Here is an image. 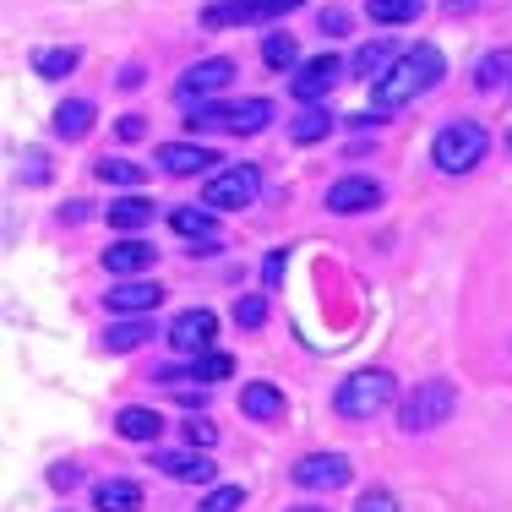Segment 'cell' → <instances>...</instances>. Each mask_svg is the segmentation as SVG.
<instances>
[{
    "label": "cell",
    "mask_w": 512,
    "mask_h": 512,
    "mask_svg": "<svg viewBox=\"0 0 512 512\" xmlns=\"http://www.w3.org/2000/svg\"><path fill=\"white\" fill-rule=\"evenodd\" d=\"M306 0H207L202 6V28H273L289 11H300Z\"/></svg>",
    "instance_id": "cell-6"
},
{
    "label": "cell",
    "mask_w": 512,
    "mask_h": 512,
    "mask_svg": "<svg viewBox=\"0 0 512 512\" xmlns=\"http://www.w3.org/2000/svg\"><path fill=\"white\" fill-rule=\"evenodd\" d=\"M316 28H322V39H344V33H349V11L344 6H322V11H316Z\"/></svg>",
    "instance_id": "cell-37"
},
{
    "label": "cell",
    "mask_w": 512,
    "mask_h": 512,
    "mask_svg": "<svg viewBox=\"0 0 512 512\" xmlns=\"http://www.w3.org/2000/svg\"><path fill=\"white\" fill-rule=\"evenodd\" d=\"M344 71H349V60H338V55H311V60H300V71L289 77V99H295L300 109L306 104H327V93L344 82Z\"/></svg>",
    "instance_id": "cell-9"
},
{
    "label": "cell",
    "mask_w": 512,
    "mask_h": 512,
    "mask_svg": "<svg viewBox=\"0 0 512 512\" xmlns=\"http://www.w3.org/2000/svg\"><path fill=\"white\" fill-rule=\"evenodd\" d=\"M284 267H289V251H284V246H278V251H267V262H262V289H278Z\"/></svg>",
    "instance_id": "cell-38"
},
{
    "label": "cell",
    "mask_w": 512,
    "mask_h": 512,
    "mask_svg": "<svg viewBox=\"0 0 512 512\" xmlns=\"http://www.w3.org/2000/svg\"><path fill=\"white\" fill-rule=\"evenodd\" d=\"M404 55V50H393V39H371V44H360L355 60H349V77H360V82H376L393 60Z\"/></svg>",
    "instance_id": "cell-26"
},
{
    "label": "cell",
    "mask_w": 512,
    "mask_h": 512,
    "mask_svg": "<svg viewBox=\"0 0 512 512\" xmlns=\"http://www.w3.org/2000/svg\"><path fill=\"white\" fill-rule=\"evenodd\" d=\"M382 180H371V175H338L333 186H327V213H338V218H360V213H371V207H382Z\"/></svg>",
    "instance_id": "cell-12"
},
{
    "label": "cell",
    "mask_w": 512,
    "mask_h": 512,
    "mask_svg": "<svg viewBox=\"0 0 512 512\" xmlns=\"http://www.w3.org/2000/svg\"><path fill=\"white\" fill-rule=\"evenodd\" d=\"M93 120H99V104H93V99H66V104H55L50 131L60 142H82L93 131Z\"/></svg>",
    "instance_id": "cell-21"
},
{
    "label": "cell",
    "mask_w": 512,
    "mask_h": 512,
    "mask_svg": "<svg viewBox=\"0 0 512 512\" xmlns=\"http://www.w3.org/2000/svg\"><path fill=\"white\" fill-rule=\"evenodd\" d=\"M229 371H235V360H229V355H218V349H207V355L191 360V376H197L202 387H207V382H224Z\"/></svg>",
    "instance_id": "cell-32"
},
{
    "label": "cell",
    "mask_w": 512,
    "mask_h": 512,
    "mask_svg": "<svg viewBox=\"0 0 512 512\" xmlns=\"http://www.w3.org/2000/svg\"><path fill=\"white\" fill-rule=\"evenodd\" d=\"M262 66L267 71H300L295 33H262Z\"/></svg>",
    "instance_id": "cell-30"
},
{
    "label": "cell",
    "mask_w": 512,
    "mask_h": 512,
    "mask_svg": "<svg viewBox=\"0 0 512 512\" xmlns=\"http://www.w3.org/2000/svg\"><path fill=\"white\" fill-rule=\"evenodd\" d=\"M256 197H262V169L256 164H224L202 186V207H213V213H240Z\"/></svg>",
    "instance_id": "cell-7"
},
{
    "label": "cell",
    "mask_w": 512,
    "mask_h": 512,
    "mask_svg": "<svg viewBox=\"0 0 512 512\" xmlns=\"http://www.w3.org/2000/svg\"><path fill=\"white\" fill-rule=\"evenodd\" d=\"M289 480H295L300 491H344V485L355 480V469H349L344 453H306V458H295Z\"/></svg>",
    "instance_id": "cell-11"
},
{
    "label": "cell",
    "mask_w": 512,
    "mask_h": 512,
    "mask_svg": "<svg viewBox=\"0 0 512 512\" xmlns=\"http://www.w3.org/2000/svg\"><path fill=\"white\" fill-rule=\"evenodd\" d=\"M153 164L164 169V175H175V180H191V175H218L213 164H224V158L207 148V142H158Z\"/></svg>",
    "instance_id": "cell-13"
},
{
    "label": "cell",
    "mask_w": 512,
    "mask_h": 512,
    "mask_svg": "<svg viewBox=\"0 0 512 512\" xmlns=\"http://www.w3.org/2000/svg\"><path fill=\"white\" fill-rule=\"evenodd\" d=\"M180 436H186V447H202V453H207V447L218 442V425L207 420V414H186V425H180Z\"/></svg>",
    "instance_id": "cell-34"
},
{
    "label": "cell",
    "mask_w": 512,
    "mask_h": 512,
    "mask_svg": "<svg viewBox=\"0 0 512 512\" xmlns=\"http://www.w3.org/2000/svg\"><path fill=\"white\" fill-rule=\"evenodd\" d=\"M289 512H327L322 502H300V507H289Z\"/></svg>",
    "instance_id": "cell-44"
},
{
    "label": "cell",
    "mask_w": 512,
    "mask_h": 512,
    "mask_svg": "<svg viewBox=\"0 0 512 512\" xmlns=\"http://www.w3.org/2000/svg\"><path fill=\"white\" fill-rule=\"evenodd\" d=\"M240 77V66L229 55H207V60H197V66H186L180 71V82H175V99L180 104H213L218 93L229 88V82Z\"/></svg>",
    "instance_id": "cell-8"
},
{
    "label": "cell",
    "mask_w": 512,
    "mask_h": 512,
    "mask_svg": "<svg viewBox=\"0 0 512 512\" xmlns=\"http://www.w3.org/2000/svg\"><path fill=\"white\" fill-rule=\"evenodd\" d=\"M474 88L480 93H496V88H512V50H485L474 60Z\"/></svg>",
    "instance_id": "cell-28"
},
{
    "label": "cell",
    "mask_w": 512,
    "mask_h": 512,
    "mask_svg": "<svg viewBox=\"0 0 512 512\" xmlns=\"http://www.w3.org/2000/svg\"><path fill=\"white\" fill-rule=\"evenodd\" d=\"M425 11V0H365V17L376 22V28H404Z\"/></svg>",
    "instance_id": "cell-29"
},
{
    "label": "cell",
    "mask_w": 512,
    "mask_h": 512,
    "mask_svg": "<svg viewBox=\"0 0 512 512\" xmlns=\"http://www.w3.org/2000/svg\"><path fill=\"white\" fill-rule=\"evenodd\" d=\"M142 77H148V71H142L137 60H131V66L120 71V88H126V93H137V88H142Z\"/></svg>",
    "instance_id": "cell-42"
},
{
    "label": "cell",
    "mask_w": 512,
    "mask_h": 512,
    "mask_svg": "<svg viewBox=\"0 0 512 512\" xmlns=\"http://www.w3.org/2000/svg\"><path fill=\"white\" fill-rule=\"evenodd\" d=\"M333 126H338V115L327 104H306L295 120H289V142H295V148H311V142L333 137Z\"/></svg>",
    "instance_id": "cell-22"
},
{
    "label": "cell",
    "mask_w": 512,
    "mask_h": 512,
    "mask_svg": "<svg viewBox=\"0 0 512 512\" xmlns=\"http://www.w3.org/2000/svg\"><path fill=\"white\" fill-rule=\"evenodd\" d=\"M28 66H33V77L60 82V77H71V71L82 66V50H77V44H44V50L28 55Z\"/></svg>",
    "instance_id": "cell-23"
},
{
    "label": "cell",
    "mask_w": 512,
    "mask_h": 512,
    "mask_svg": "<svg viewBox=\"0 0 512 512\" xmlns=\"http://www.w3.org/2000/svg\"><path fill=\"white\" fill-rule=\"evenodd\" d=\"M262 322H267V295H240V300H235V327L256 333Z\"/></svg>",
    "instance_id": "cell-35"
},
{
    "label": "cell",
    "mask_w": 512,
    "mask_h": 512,
    "mask_svg": "<svg viewBox=\"0 0 512 512\" xmlns=\"http://www.w3.org/2000/svg\"><path fill=\"white\" fill-rule=\"evenodd\" d=\"M458 414V387L447 382V376H425V382H414V393L398 404V431L404 436H425L436 431V425H447Z\"/></svg>",
    "instance_id": "cell-5"
},
{
    "label": "cell",
    "mask_w": 512,
    "mask_h": 512,
    "mask_svg": "<svg viewBox=\"0 0 512 512\" xmlns=\"http://www.w3.org/2000/svg\"><path fill=\"white\" fill-rule=\"evenodd\" d=\"M153 262H158V246L142 240V235H120V240H109V251H104V273L109 278H148Z\"/></svg>",
    "instance_id": "cell-14"
},
{
    "label": "cell",
    "mask_w": 512,
    "mask_h": 512,
    "mask_svg": "<svg viewBox=\"0 0 512 512\" xmlns=\"http://www.w3.org/2000/svg\"><path fill=\"white\" fill-rule=\"evenodd\" d=\"M240 414L256 420V425H278L289 414L284 387H278V382H246V387H240Z\"/></svg>",
    "instance_id": "cell-17"
},
{
    "label": "cell",
    "mask_w": 512,
    "mask_h": 512,
    "mask_svg": "<svg viewBox=\"0 0 512 512\" xmlns=\"http://www.w3.org/2000/svg\"><path fill=\"white\" fill-rule=\"evenodd\" d=\"M507 153H512V131H507Z\"/></svg>",
    "instance_id": "cell-45"
},
{
    "label": "cell",
    "mask_w": 512,
    "mask_h": 512,
    "mask_svg": "<svg viewBox=\"0 0 512 512\" xmlns=\"http://www.w3.org/2000/svg\"><path fill=\"white\" fill-rule=\"evenodd\" d=\"M240 507H246V491H240V485H213L197 502V512H240Z\"/></svg>",
    "instance_id": "cell-33"
},
{
    "label": "cell",
    "mask_w": 512,
    "mask_h": 512,
    "mask_svg": "<svg viewBox=\"0 0 512 512\" xmlns=\"http://www.w3.org/2000/svg\"><path fill=\"white\" fill-rule=\"evenodd\" d=\"M355 512H404V507H398V496L387 491V485H371V491H360Z\"/></svg>",
    "instance_id": "cell-36"
},
{
    "label": "cell",
    "mask_w": 512,
    "mask_h": 512,
    "mask_svg": "<svg viewBox=\"0 0 512 512\" xmlns=\"http://www.w3.org/2000/svg\"><path fill=\"white\" fill-rule=\"evenodd\" d=\"M104 306H109V316H153L164 306V289H158L153 278H115Z\"/></svg>",
    "instance_id": "cell-15"
},
{
    "label": "cell",
    "mask_w": 512,
    "mask_h": 512,
    "mask_svg": "<svg viewBox=\"0 0 512 512\" xmlns=\"http://www.w3.org/2000/svg\"><path fill=\"white\" fill-rule=\"evenodd\" d=\"M115 131H120V142H142L148 137V115H120Z\"/></svg>",
    "instance_id": "cell-39"
},
{
    "label": "cell",
    "mask_w": 512,
    "mask_h": 512,
    "mask_svg": "<svg viewBox=\"0 0 512 512\" xmlns=\"http://www.w3.org/2000/svg\"><path fill=\"white\" fill-rule=\"evenodd\" d=\"M93 512H142L137 480H99L93 485Z\"/></svg>",
    "instance_id": "cell-25"
},
{
    "label": "cell",
    "mask_w": 512,
    "mask_h": 512,
    "mask_svg": "<svg viewBox=\"0 0 512 512\" xmlns=\"http://www.w3.org/2000/svg\"><path fill=\"white\" fill-rule=\"evenodd\" d=\"M393 404H398V376L387 371V365H365V371L344 376L338 393H333V414H338V420H355V425L387 414Z\"/></svg>",
    "instance_id": "cell-2"
},
{
    "label": "cell",
    "mask_w": 512,
    "mask_h": 512,
    "mask_svg": "<svg viewBox=\"0 0 512 512\" xmlns=\"http://www.w3.org/2000/svg\"><path fill=\"white\" fill-rule=\"evenodd\" d=\"M213 338H218V311H207V306H191V311H180L175 322L164 327V344L175 349L180 360H197L213 349Z\"/></svg>",
    "instance_id": "cell-10"
},
{
    "label": "cell",
    "mask_w": 512,
    "mask_h": 512,
    "mask_svg": "<svg viewBox=\"0 0 512 512\" xmlns=\"http://www.w3.org/2000/svg\"><path fill=\"white\" fill-rule=\"evenodd\" d=\"M93 175L104 180V186H120V191H142L148 186V164H137V158H99L93 164Z\"/></svg>",
    "instance_id": "cell-27"
},
{
    "label": "cell",
    "mask_w": 512,
    "mask_h": 512,
    "mask_svg": "<svg viewBox=\"0 0 512 512\" xmlns=\"http://www.w3.org/2000/svg\"><path fill=\"white\" fill-rule=\"evenodd\" d=\"M153 469H164L169 480H180V485H213L218 480V463L207 458L202 447H180V453L153 447Z\"/></svg>",
    "instance_id": "cell-16"
},
{
    "label": "cell",
    "mask_w": 512,
    "mask_h": 512,
    "mask_svg": "<svg viewBox=\"0 0 512 512\" xmlns=\"http://www.w3.org/2000/svg\"><path fill=\"white\" fill-rule=\"evenodd\" d=\"M115 436L142 442V447H158V436H164V414L148 409V404H126V409L115 414Z\"/></svg>",
    "instance_id": "cell-19"
},
{
    "label": "cell",
    "mask_w": 512,
    "mask_h": 512,
    "mask_svg": "<svg viewBox=\"0 0 512 512\" xmlns=\"http://www.w3.org/2000/svg\"><path fill=\"white\" fill-rule=\"evenodd\" d=\"M442 77H447V55L436 50L431 39L409 44V50L398 55L393 66H387L382 77L371 82V104H376V115H393V109L420 104L425 93H436V88H442Z\"/></svg>",
    "instance_id": "cell-1"
},
{
    "label": "cell",
    "mask_w": 512,
    "mask_h": 512,
    "mask_svg": "<svg viewBox=\"0 0 512 512\" xmlns=\"http://www.w3.org/2000/svg\"><path fill=\"white\" fill-rule=\"evenodd\" d=\"M50 153L44 148H22V158H17V180L22 186H50Z\"/></svg>",
    "instance_id": "cell-31"
},
{
    "label": "cell",
    "mask_w": 512,
    "mask_h": 512,
    "mask_svg": "<svg viewBox=\"0 0 512 512\" xmlns=\"http://www.w3.org/2000/svg\"><path fill=\"white\" fill-rule=\"evenodd\" d=\"M82 218H88V202H66V207H60V224H82Z\"/></svg>",
    "instance_id": "cell-43"
},
{
    "label": "cell",
    "mask_w": 512,
    "mask_h": 512,
    "mask_svg": "<svg viewBox=\"0 0 512 512\" xmlns=\"http://www.w3.org/2000/svg\"><path fill=\"white\" fill-rule=\"evenodd\" d=\"M175 404L186 409V414H202V404H207V387H175Z\"/></svg>",
    "instance_id": "cell-41"
},
{
    "label": "cell",
    "mask_w": 512,
    "mask_h": 512,
    "mask_svg": "<svg viewBox=\"0 0 512 512\" xmlns=\"http://www.w3.org/2000/svg\"><path fill=\"white\" fill-rule=\"evenodd\" d=\"M153 197H142V191H126V197H115L104 207V224L120 229V235H142V229L153 224Z\"/></svg>",
    "instance_id": "cell-18"
},
{
    "label": "cell",
    "mask_w": 512,
    "mask_h": 512,
    "mask_svg": "<svg viewBox=\"0 0 512 512\" xmlns=\"http://www.w3.org/2000/svg\"><path fill=\"white\" fill-rule=\"evenodd\" d=\"M169 229H175L180 240H191V246H207V240H218V213L213 207H197V202L169 207Z\"/></svg>",
    "instance_id": "cell-20"
},
{
    "label": "cell",
    "mask_w": 512,
    "mask_h": 512,
    "mask_svg": "<svg viewBox=\"0 0 512 512\" xmlns=\"http://www.w3.org/2000/svg\"><path fill=\"white\" fill-rule=\"evenodd\" d=\"M485 153H491V131L480 120H447L431 137V164L442 175H469V169L485 164Z\"/></svg>",
    "instance_id": "cell-4"
},
{
    "label": "cell",
    "mask_w": 512,
    "mask_h": 512,
    "mask_svg": "<svg viewBox=\"0 0 512 512\" xmlns=\"http://www.w3.org/2000/svg\"><path fill=\"white\" fill-rule=\"evenodd\" d=\"M153 338V316H120V322L104 327V349L109 355H131V349H142Z\"/></svg>",
    "instance_id": "cell-24"
},
{
    "label": "cell",
    "mask_w": 512,
    "mask_h": 512,
    "mask_svg": "<svg viewBox=\"0 0 512 512\" xmlns=\"http://www.w3.org/2000/svg\"><path fill=\"white\" fill-rule=\"evenodd\" d=\"M278 120L273 99H240V104H191L186 115V131L191 142L207 137V131H229V137H256V131H267Z\"/></svg>",
    "instance_id": "cell-3"
},
{
    "label": "cell",
    "mask_w": 512,
    "mask_h": 512,
    "mask_svg": "<svg viewBox=\"0 0 512 512\" xmlns=\"http://www.w3.org/2000/svg\"><path fill=\"white\" fill-rule=\"evenodd\" d=\"M50 485H55V491H77V485H82V469H77V463H55V469H50Z\"/></svg>",
    "instance_id": "cell-40"
}]
</instances>
